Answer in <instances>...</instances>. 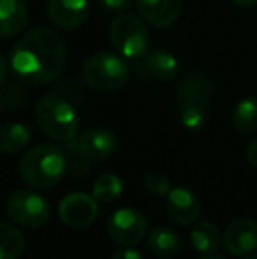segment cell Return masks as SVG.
Here are the masks:
<instances>
[{"label":"cell","mask_w":257,"mask_h":259,"mask_svg":"<svg viewBox=\"0 0 257 259\" xmlns=\"http://www.w3.org/2000/svg\"><path fill=\"white\" fill-rule=\"evenodd\" d=\"M148 222L141 211L134 208H120L111 215L108 222V233L118 245L130 247L139 243L146 236Z\"/></svg>","instance_id":"52a82bcc"},{"label":"cell","mask_w":257,"mask_h":259,"mask_svg":"<svg viewBox=\"0 0 257 259\" xmlns=\"http://www.w3.org/2000/svg\"><path fill=\"white\" fill-rule=\"evenodd\" d=\"M236 6H240V7H252V6H255L257 4V0H233Z\"/></svg>","instance_id":"f1b7e54d"},{"label":"cell","mask_w":257,"mask_h":259,"mask_svg":"<svg viewBox=\"0 0 257 259\" xmlns=\"http://www.w3.org/2000/svg\"><path fill=\"white\" fill-rule=\"evenodd\" d=\"M7 76V67H6V62H4L2 55H0V85L4 83V79H6Z\"/></svg>","instance_id":"83f0119b"},{"label":"cell","mask_w":257,"mask_h":259,"mask_svg":"<svg viewBox=\"0 0 257 259\" xmlns=\"http://www.w3.org/2000/svg\"><path fill=\"white\" fill-rule=\"evenodd\" d=\"M60 221L69 228L83 229L95 222L99 215L97 199L85 192H72L67 194L59 205Z\"/></svg>","instance_id":"ba28073f"},{"label":"cell","mask_w":257,"mask_h":259,"mask_svg":"<svg viewBox=\"0 0 257 259\" xmlns=\"http://www.w3.org/2000/svg\"><path fill=\"white\" fill-rule=\"evenodd\" d=\"M100 2L104 4V7L113 9V11H120L129 6V0H100Z\"/></svg>","instance_id":"4316f807"},{"label":"cell","mask_w":257,"mask_h":259,"mask_svg":"<svg viewBox=\"0 0 257 259\" xmlns=\"http://www.w3.org/2000/svg\"><path fill=\"white\" fill-rule=\"evenodd\" d=\"M111 259H144V256L134 249H120L111 256Z\"/></svg>","instance_id":"d4e9b609"},{"label":"cell","mask_w":257,"mask_h":259,"mask_svg":"<svg viewBox=\"0 0 257 259\" xmlns=\"http://www.w3.org/2000/svg\"><path fill=\"white\" fill-rule=\"evenodd\" d=\"M6 210L11 221L27 228H39L49 221L52 208L41 194L21 189L7 198Z\"/></svg>","instance_id":"8992f818"},{"label":"cell","mask_w":257,"mask_h":259,"mask_svg":"<svg viewBox=\"0 0 257 259\" xmlns=\"http://www.w3.org/2000/svg\"><path fill=\"white\" fill-rule=\"evenodd\" d=\"M122 191H124L122 178L115 173H104L93 182L92 196L99 203H111L117 198H120Z\"/></svg>","instance_id":"ffe728a7"},{"label":"cell","mask_w":257,"mask_h":259,"mask_svg":"<svg viewBox=\"0 0 257 259\" xmlns=\"http://www.w3.org/2000/svg\"><path fill=\"white\" fill-rule=\"evenodd\" d=\"M67 173V157L55 145H39L21 159L20 175L35 189H49L60 184Z\"/></svg>","instance_id":"7a4b0ae2"},{"label":"cell","mask_w":257,"mask_h":259,"mask_svg":"<svg viewBox=\"0 0 257 259\" xmlns=\"http://www.w3.org/2000/svg\"><path fill=\"white\" fill-rule=\"evenodd\" d=\"M139 14L155 27H169L182 14V0H137Z\"/></svg>","instance_id":"7c38bea8"},{"label":"cell","mask_w":257,"mask_h":259,"mask_svg":"<svg viewBox=\"0 0 257 259\" xmlns=\"http://www.w3.org/2000/svg\"><path fill=\"white\" fill-rule=\"evenodd\" d=\"M117 150V138L108 129H90L79 140V152L88 160H104Z\"/></svg>","instance_id":"4fadbf2b"},{"label":"cell","mask_w":257,"mask_h":259,"mask_svg":"<svg viewBox=\"0 0 257 259\" xmlns=\"http://www.w3.org/2000/svg\"><path fill=\"white\" fill-rule=\"evenodd\" d=\"M90 13L88 0H49L48 16L55 27L74 30L86 21Z\"/></svg>","instance_id":"9c48e42d"},{"label":"cell","mask_w":257,"mask_h":259,"mask_svg":"<svg viewBox=\"0 0 257 259\" xmlns=\"http://www.w3.org/2000/svg\"><path fill=\"white\" fill-rule=\"evenodd\" d=\"M110 39L115 50L125 58L144 57L150 48V34L146 27L132 14H120L111 21Z\"/></svg>","instance_id":"5b68a950"},{"label":"cell","mask_w":257,"mask_h":259,"mask_svg":"<svg viewBox=\"0 0 257 259\" xmlns=\"http://www.w3.org/2000/svg\"><path fill=\"white\" fill-rule=\"evenodd\" d=\"M67 60L65 45L57 32L35 28L11 52L13 72L25 83H48L62 74Z\"/></svg>","instance_id":"6da1fadb"},{"label":"cell","mask_w":257,"mask_h":259,"mask_svg":"<svg viewBox=\"0 0 257 259\" xmlns=\"http://www.w3.org/2000/svg\"><path fill=\"white\" fill-rule=\"evenodd\" d=\"M148 247L151 252L161 257H171L180 252L182 242L180 236L169 228H155L148 235Z\"/></svg>","instance_id":"ac0fdd59"},{"label":"cell","mask_w":257,"mask_h":259,"mask_svg":"<svg viewBox=\"0 0 257 259\" xmlns=\"http://www.w3.org/2000/svg\"><path fill=\"white\" fill-rule=\"evenodd\" d=\"M144 187H146L148 192H151L155 196H168V192L173 189L168 175H164L162 171H150V173H146Z\"/></svg>","instance_id":"cb8c5ba5"},{"label":"cell","mask_w":257,"mask_h":259,"mask_svg":"<svg viewBox=\"0 0 257 259\" xmlns=\"http://www.w3.org/2000/svg\"><path fill=\"white\" fill-rule=\"evenodd\" d=\"M28 9L25 0H0V35L13 37L25 28Z\"/></svg>","instance_id":"5bb4252c"},{"label":"cell","mask_w":257,"mask_h":259,"mask_svg":"<svg viewBox=\"0 0 257 259\" xmlns=\"http://www.w3.org/2000/svg\"><path fill=\"white\" fill-rule=\"evenodd\" d=\"M190 242L195 247V250L204 256L213 254L220 245V231L213 222L202 221L192 228L190 231Z\"/></svg>","instance_id":"e0dca14e"},{"label":"cell","mask_w":257,"mask_h":259,"mask_svg":"<svg viewBox=\"0 0 257 259\" xmlns=\"http://www.w3.org/2000/svg\"><path fill=\"white\" fill-rule=\"evenodd\" d=\"M143 69L144 72H148L155 79H171L178 74L180 65L175 55L157 50V52H150L148 55H144Z\"/></svg>","instance_id":"9a60e30c"},{"label":"cell","mask_w":257,"mask_h":259,"mask_svg":"<svg viewBox=\"0 0 257 259\" xmlns=\"http://www.w3.org/2000/svg\"><path fill=\"white\" fill-rule=\"evenodd\" d=\"M206 104L202 103H182L180 120L189 131H199L206 123Z\"/></svg>","instance_id":"603a6c76"},{"label":"cell","mask_w":257,"mask_h":259,"mask_svg":"<svg viewBox=\"0 0 257 259\" xmlns=\"http://www.w3.org/2000/svg\"><path fill=\"white\" fill-rule=\"evenodd\" d=\"M129 67L122 57L111 53H99L90 57L83 65V79L93 90L113 92L125 85Z\"/></svg>","instance_id":"277c9868"},{"label":"cell","mask_w":257,"mask_h":259,"mask_svg":"<svg viewBox=\"0 0 257 259\" xmlns=\"http://www.w3.org/2000/svg\"><path fill=\"white\" fill-rule=\"evenodd\" d=\"M166 205L169 217L180 226L194 224L201 213L197 196L187 187H173L166 196Z\"/></svg>","instance_id":"8fae6325"},{"label":"cell","mask_w":257,"mask_h":259,"mask_svg":"<svg viewBox=\"0 0 257 259\" xmlns=\"http://www.w3.org/2000/svg\"><path fill=\"white\" fill-rule=\"evenodd\" d=\"M178 97L182 103H208L210 85L202 76H190L180 85Z\"/></svg>","instance_id":"7402d4cb"},{"label":"cell","mask_w":257,"mask_h":259,"mask_svg":"<svg viewBox=\"0 0 257 259\" xmlns=\"http://www.w3.org/2000/svg\"><path fill=\"white\" fill-rule=\"evenodd\" d=\"M245 259H257V254H255V252H252V254H247V256H245Z\"/></svg>","instance_id":"4dcf8cb0"},{"label":"cell","mask_w":257,"mask_h":259,"mask_svg":"<svg viewBox=\"0 0 257 259\" xmlns=\"http://www.w3.org/2000/svg\"><path fill=\"white\" fill-rule=\"evenodd\" d=\"M201 259H224V257H219V256H213V254H208V256L201 257Z\"/></svg>","instance_id":"f546056e"},{"label":"cell","mask_w":257,"mask_h":259,"mask_svg":"<svg viewBox=\"0 0 257 259\" xmlns=\"http://www.w3.org/2000/svg\"><path fill=\"white\" fill-rule=\"evenodd\" d=\"M245 157H247V160H248V164H250V166L257 167V140H254V141H252V143L247 147Z\"/></svg>","instance_id":"484cf974"},{"label":"cell","mask_w":257,"mask_h":259,"mask_svg":"<svg viewBox=\"0 0 257 259\" xmlns=\"http://www.w3.org/2000/svg\"><path fill=\"white\" fill-rule=\"evenodd\" d=\"M35 120L41 131L59 143L72 141L78 134L79 118L74 106L64 97L49 94L35 106Z\"/></svg>","instance_id":"3957f363"},{"label":"cell","mask_w":257,"mask_h":259,"mask_svg":"<svg viewBox=\"0 0 257 259\" xmlns=\"http://www.w3.org/2000/svg\"><path fill=\"white\" fill-rule=\"evenodd\" d=\"M30 141V131L20 122H9L0 125V152L16 154L23 150Z\"/></svg>","instance_id":"2e32d148"},{"label":"cell","mask_w":257,"mask_h":259,"mask_svg":"<svg viewBox=\"0 0 257 259\" xmlns=\"http://www.w3.org/2000/svg\"><path fill=\"white\" fill-rule=\"evenodd\" d=\"M25 250V236L9 222H0V259H18Z\"/></svg>","instance_id":"d6986e66"},{"label":"cell","mask_w":257,"mask_h":259,"mask_svg":"<svg viewBox=\"0 0 257 259\" xmlns=\"http://www.w3.org/2000/svg\"><path fill=\"white\" fill-rule=\"evenodd\" d=\"M233 123L241 133H255L257 131V99L247 97L241 99L233 109Z\"/></svg>","instance_id":"44dd1931"},{"label":"cell","mask_w":257,"mask_h":259,"mask_svg":"<svg viewBox=\"0 0 257 259\" xmlns=\"http://www.w3.org/2000/svg\"><path fill=\"white\" fill-rule=\"evenodd\" d=\"M224 247L233 256L252 254L257 249V222L252 219L231 222L224 233Z\"/></svg>","instance_id":"30bf717a"}]
</instances>
